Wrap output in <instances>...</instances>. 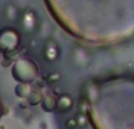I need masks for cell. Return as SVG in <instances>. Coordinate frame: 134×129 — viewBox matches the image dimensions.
<instances>
[{
  "label": "cell",
  "instance_id": "7",
  "mask_svg": "<svg viewBox=\"0 0 134 129\" xmlns=\"http://www.w3.org/2000/svg\"><path fill=\"white\" fill-rule=\"evenodd\" d=\"M0 129H4V127H0Z\"/></svg>",
  "mask_w": 134,
  "mask_h": 129
},
{
  "label": "cell",
  "instance_id": "3",
  "mask_svg": "<svg viewBox=\"0 0 134 129\" xmlns=\"http://www.w3.org/2000/svg\"><path fill=\"white\" fill-rule=\"evenodd\" d=\"M28 101V104L30 106H38L40 102H42V95L40 92H33L30 94L27 99Z\"/></svg>",
  "mask_w": 134,
  "mask_h": 129
},
{
  "label": "cell",
  "instance_id": "4",
  "mask_svg": "<svg viewBox=\"0 0 134 129\" xmlns=\"http://www.w3.org/2000/svg\"><path fill=\"white\" fill-rule=\"evenodd\" d=\"M25 88H27L26 85H20L16 87L15 92H16V95H18L19 97H25L26 95L28 94V90H25Z\"/></svg>",
  "mask_w": 134,
  "mask_h": 129
},
{
  "label": "cell",
  "instance_id": "1",
  "mask_svg": "<svg viewBox=\"0 0 134 129\" xmlns=\"http://www.w3.org/2000/svg\"><path fill=\"white\" fill-rule=\"evenodd\" d=\"M73 107V101L69 96L67 95H63L60 99L57 101V109L59 113L64 114V113H68L71 110V108Z\"/></svg>",
  "mask_w": 134,
  "mask_h": 129
},
{
  "label": "cell",
  "instance_id": "2",
  "mask_svg": "<svg viewBox=\"0 0 134 129\" xmlns=\"http://www.w3.org/2000/svg\"><path fill=\"white\" fill-rule=\"evenodd\" d=\"M41 107L46 113H51V112L57 109V100L54 99L52 95H48V96H46L45 99H42Z\"/></svg>",
  "mask_w": 134,
  "mask_h": 129
},
{
  "label": "cell",
  "instance_id": "6",
  "mask_svg": "<svg viewBox=\"0 0 134 129\" xmlns=\"http://www.w3.org/2000/svg\"><path fill=\"white\" fill-rule=\"evenodd\" d=\"M65 126H66L67 129H75L76 127H78V121H76V118L75 119L74 118L68 119V120L66 121Z\"/></svg>",
  "mask_w": 134,
  "mask_h": 129
},
{
  "label": "cell",
  "instance_id": "5",
  "mask_svg": "<svg viewBox=\"0 0 134 129\" xmlns=\"http://www.w3.org/2000/svg\"><path fill=\"white\" fill-rule=\"evenodd\" d=\"M76 121H78V127H85L87 125V118H86L85 114H79L76 116Z\"/></svg>",
  "mask_w": 134,
  "mask_h": 129
}]
</instances>
